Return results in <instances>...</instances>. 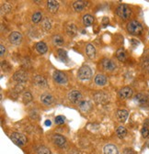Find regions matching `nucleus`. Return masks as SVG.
Returning <instances> with one entry per match:
<instances>
[{
  "label": "nucleus",
  "mask_w": 149,
  "mask_h": 154,
  "mask_svg": "<svg viewBox=\"0 0 149 154\" xmlns=\"http://www.w3.org/2000/svg\"><path fill=\"white\" fill-rule=\"evenodd\" d=\"M127 31L132 35H140L143 31V26L140 22L132 20L127 24Z\"/></svg>",
  "instance_id": "f257e3e1"
},
{
  "label": "nucleus",
  "mask_w": 149,
  "mask_h": 154,
  "mask_svg": "<svg viewBox=\"0 0 149 154\" xmlns=\"http://www.w3.org/2000/svg\"><path fill=\"white\" fill-rule=\"evenodd\" d=\"M117 14L121 18L128 19V18H130V17H131V15H132V10L127 5L121 4L117 8Z\"/></svg>",
  "instance_id": "f03ea898"
},
{
  "label": "nucleus",
  "mask_w": 149,
  "mask_h": 154,
  "mask_svg": "<svg viewBox=\"0 0 149 154\" xmlns=\"http://www.w3.org/2000/svg\"><path fill=\"white\" fill-rule=\"evenodd\" d=\"M91 75H92L91 69L87 65L82 66L81 68L78 70V73H77L78 78L81 80H88V79H90Z\"/></svg>",
  "instance_id": "7ed1b4c3"
},
{
  "label": "nucleus",
  "mask_w": 149,
  "mask_h": 154,
  "mask_svg": "<svg viewBox=\"0 0 149 154\" xmlns=\"http://www.w3.org/2000/svg\"><path fill=\"white\" fill-rule=\"evenodd\" d=\"M10 139H12V141L15 144H17V145H18V146H24L27 142V139L24 135L20 134V133H18V132L12 133L11 136H10Z\"/></svg>",
  "instance_id": "20e7f679"
},
{
  "label": "nucleus",
  "mask_w": 149,
  "mask_h": 154,
  "mask_svg": "<svg viewBox=\"0 0 149 154\" xmlns=\"http://www.w3.org/2000/svg\"><path fill=\"white\" fill-rule=\"evenodd\" d=\"M53 141L55 145H57L60 148H66L67 145V141L66 139V138L63 137L62 135L59 134H54L53 136Z\"/></svg>",
  "instance_id": "39448f33"
},
{
  "label": "nucleus",
  "mask_w": 149,
  "mask_h": 154,
  "mask_svg": "<svg viewBox=\"0 0 149 154\" xmlns=\"http://www.w3.org/2000/svg\"><path fill=\"white\" fill-rule=\"evenodd\" d=\"M68 99L73 104H79L82 101V94L77 90H72L68 94Z\"/></svg>",
  "instance_id": "423d86ee"
},
{
  "label": "nucleus",
  "mask_w": 149,
  "mask_h": 154,
  "mask_svg": "<svg viewBox=\"0 0 149 154\" xmlns=\"http://www.w3.org/2000/svg\"><path fill=\"white\" fill-rule=\"evenodd\" d=\"M53 80L56 82L57 84H66L67 83V77H66V75L64 74V73H62V72H59V71L53 72Z\"/></svg>",
  "instance_id": "0eeeda50"
},
{
  "label": "nucleus",
  "mask_w": 149,
  "mask_h": 154,
  "mask_svg": "<svg viewBox=\"0 0 149 154\" xmlns=\"http://www.w3.org/2000/svg\"><path fill=\"white\" fill-rule=\"evenodd\" d=\"M134 101H135L139 105H141L142 108L148 107V105H149L148 97H147L146 95H145L144 94H137L134 96Z\"/></svg>",
  "instance_id": "6e6552de"
},
{
  "label": "nucleus",
  "mask_w": 149,
  "mask_h": 154,
  "mask_svg": "<svg viewBox=\"0 0 149 154\" xmlns=\"http://www.w3.org/2000/svg\"><path fill=\"white\" fill-rule=\"evenodd\" d=\"M8 40L14 45H20L22 41V35L20 32L14 31V32L10 33V35L8 37Z\"/></svg>",
  "instance_id": "1a4fd4ad"
},
{
  "label": "nucleus",
  "mask_w": 149,
  "mask_h": 154,
  "mask_svg": "<svg viewBox=\"0 0 149 154\" xmlns=\"http://www.w3.org/2000/svg\"><path fill=\"white\" fill-rule=\"evenodd\" d=\"M134 94V91L131 87H128V86H126V87H123L120 90L119 92V96L122 99H128L130 97H132V95Z\"/></svg>",
  "instance_id": "9d476101"
},
{
  "label": "nucleus",
  "mask_w": 149,
  "mask_h": 154,
  "mask_svg": "<svg viewBox=\"0 0 149 154\" xmlns=\"http://www.w3.org/2000/svg\"><path fill=\"white\" fill-rule=\"evenodd\" d=\"M102 66H103L104 70L109 72H112L116 69L115 62L112 60H110V59H104L102 61Z\"/></svg>",
  "instance_id": "9b49d317"
},
{
  "label": "nucleus",
  "mask_w": 149,
  "mask_h": 154,
  "mask_svg": "<svg viewBox=\"0 0 149 154\" xmlns=\"http://www.w3.org/2000/svg\"><path fill=\"white\" fill-rule=\"evenodd\" d=\"M13 79L18 83H25L28 80V74L23 71H18L14 73Z\"/></svg>",
  "instance_id": "f8f14e48"
},
{
  "label": "nucleus",
  "mask_w": 149,
  "mask_h": 154,
  "mask_svg": "<svg viewBox=\"0 0 149 154\" xmlns=\"http://www.w3.org/2000/svg\"><path fill=\"white\" fill-rule=\"evenodd\" d=\"M95 101L99 104H105L108 101V95L103 92H99L94 95Z\"/></svg>",
  "instance_id": "ddd939ff"
},
{
  "label": "nucleus",
  "mask_w": 149,
  "mask_h": 154,
  "mask_svg": "<svg viewBox=\"0 0 149 154\" xmlns=\"http://www.w3.org/2000/svg\"><path fill=\"white\" fill-rule=\"evenodd\" d=\"M34 84L37 85V86H39V87H47V82H46L45 78L41 75H37L34 77Z\"/></svg>",
  "instance_id": "4468645a"
},
{
  "label": "nucleus",
  "mask_w": 149,
  "mask_h": 154,
  "mask_svg": "<svg viewBox=\"0 0 149 154\" xmlns=\"http://www.w3.org/2000/svg\"><path fill=\"white\" fill-rule=\"evenodd\" d=\"M53 96L51 94H48V93H45L43 94H42L41 96V101L44 104V105H51L53 103Z\"/></svg>",
  "instance_id": "2eb2a0df"
},
{
  "label": "nucleus",
  "mask_w": 149,
  "mask_h": 154,
  "mask_svg": "<svg viewBox=\"0 0 149 154\" xmlns=\"http://www.w3.org/2000/svg\"><path fill=\"white\" fill-rule=\"evenodd\" d=\"M128 111L125 110V109H120L117 111V118L120 122H125L127 118H128Z\"/></svg>",
  "instance_id": "dca6fc26"
},
{
  "label": "nucleus",
  "mask_w": 149,
  "mask_h": 154,
  "mask_svg": "<svg viewBox=\"0 0 149 154\" xmlns=\"http://www.w3.org/2000/svg\"><path fill=\"white\" fill-rule=\"evenodd\" d=\"M104 154H118V149L115 145L112 144H108L103 149Z\"/></svg>",
  "instance_id": "f3484780"
},
{
  "label": "nucleus",
  "mask_w": 149,
  "mask_h": 154,
  "mask_svg": "<svg viewBox=\"0 0 149 154\" xmlns=\"http://www.w3.org/2000/svg\"><path fill=\"white\" fill-rule=\"evenodd\" d=\"M58 7H59V4L57 1H53V0H51V1L47 2V8L48 10L51 13H55L58 10Z\"/></svg>",
  "instance_id": "a211bd4d"
},
{
  "label": "nucleus",
  "mask_w": 149,
  "mask_h": 154,
  "mask_svg": "<svg viewBox=\"0 0 149 154\" xmlns=\"http://www.w3.org/2000/svg\"><path fill=\"white\" fill-rule=\"evenodd\" d=\"M86 52L89 59H93L96 55V49L92 44H88L86 47Z\"/></svg>",
  "instance_id": "6ab92c4d"
},
{
  "label": "nucleus",
  "mask_w": 149,
  "mask_h": 154,
  "mask_svg": "<svg viewBox=\"0 0 149 154\" xmlns=\"http://www.w3.org/2000/svg\"><path fill=\"white\" fill-rule=\"evenodd\" d=\"M87 2L85 1H82V0H79V1H76L74 3L73 7L74 8V10L76 11H82L84 8L87 7Z\"/></svg>",
  "instance_id": "aec40b11"
},
{
  "label": "nucleus",
  "mask_w": 149,
  "mask_h": 154,
  "mask_svg": "<svg viewBox=\"0 0 149 154\" xmlns=\"http://www.w3.org/2000/svg\"><path fill=\"white\" fill-rule=\"evenodd\" d=\"M35 48H36L37 52H38L39 53H41V54H44L46 52H47V45L42 41H40V42L37 43Z\"/></svg>",
  "instance_id": "412c9836"
},
{
  "label": "nucleus",
  "mask_w": 149,
  "mask_h": 154,
  "mask_svg": "<svg viewBox=\"0 0 149 154\" xmlns=\"http://www.w3.org/2000/svg\"><path fill=\"white\" fill-rule=\"evenodd\" d=\"M95 83H96L98 85H100V86L105 85L106 83H107L106 76L103 75V74H98V75L95 77Z\"/></svg>",
  "instance_id": "4be33fe9"
},
{
  "label": "nucleus",
  "mask_w": 149,
  "mask_h": 154,
  "mask_svg": "<svg viewBox=\"0 0 149 154\" xmlns=\"http://www.w3.org/2000/svg\"><path fill=\"white\" fill-rule=\"evenodd\" d=\"M77 28L76 27L74 24H69L67 27H66V33L71 36V37H74L77 35Z\"/></svg>",
  "instance_id": "5701e85b"
},
{
  "label": "nucleus",
  "mask_w": 149,
  "mask_h": 154,
  "mask_svg": "<svg viewBox=\"0 0 149 154\" xmlns=\"http://www.w3.org/2000/svg\"><path fill=\"white\" fill-rule=\"evenodd\" d=\"M94 22V17H93L91 15H85L83 17V23L86 27H89L93 24Z\"/></svg>",
  "instance_id": "b1692460"
},
{
  "label": "nucleus",
  "mask_w": 149,
  "mask_h": 154,
  "mask_svg": "<svg viewBox=\"0 0 149 154\" xmlns=\"http://www.w3.org/2000/svg\"><path fill=\"white\" fill-rule=\"evenodd\" d=\"M79 108L84 112H88L91 109V105L88 101H81L79 103Z\"/></svg>",
  "instance_id": "393cba45"
},
{
  "label": "nucleus",
  "mask_w": 149,
  "mask_h": 154,
  "mask_svg": "<svg viewBox=\"0 0 149 154\" xmlns=\"http://www.w3.org/2000/svg\"><path fill=\"white\" fill-rule=\"evenodd\" d=\"M116 56L118 58V60L121 62H124L126 60V57H127L126 52L123 49H119L116 52Z\"/></svg>",
  "instance_id": "a878e982"
},
{
  "label": "nucleus",
  "mask_w": 149,
  "mask_h": 154,
  "mask_svg": "<svg viewBox=\"0 0 149 154\" xmlns=\"http://www.w3.org/2000/svg\"><path fill=\"white\" fill-rule=\"evenodd\" d=\"M57 53H58V58H59V59H60L62 62H66L68 61L67 52H66V51H64V50H62V49H59L58 52H57Z\"/></svg>",
  "instance_id": "bb28decb"
},
{
  "label": "nucleus",
  "mask_w": 149,
  "mask_h": 154,
  "mask_svg": "<svg viewBox=\"0 0 149 154\" xmlns=\"http://www.w3.org/2000/svg\"><path fill=\"white\" fill-rule=\"evenodd\" d=\"M116 134H117V136L121 139H123L126 136V134H127V130L123 126H120L117 130H116Z\"/></svg>",
  "instance_id": "cd10ccee"
},
{
  "label": "nucleus",
  "mask_w": 149,
  "mask_h": 154,
  "mask_svg": "<svg viewBox=\"0 0 149 154\" xmlns=\"http://www.w3.org/2000/svg\"><path fill=\"white\" fill-rule=\"evenodd\" d=\"M22 99H23V103L25 105L29 104L30 102L32 101V95L30 92H25L23 94V96H22Z\"/></svg>",
  "instance_id": "c85d7f7f"
},
{
  "label": "nucleus",
  "mask_w": 149,
  "mask_h": 154,
  "mask_svg": "<svg viewBox=\"0 0 149 154\" xmlns=\"http://www.w3.org/2000/svg\"><path fill=\"white\" fill-rule=\"evenodd\" d=\"M42 15L41 12H36L32 15L31 20L33 23H39L42 20Z\"/></svg>",
  "instance_id": "c756f323"
},
{
  "label": "nucleus",
  "mask_w": 149,
  "mask_h": 154,
  "mask_svg": "<svg viewBox=\"0 0 149 154\" xmlns=\"http://www.w3.org/2000/svg\"><path fill=\"white\" fill-rule=\"evenodd\" d=\"M42 28H44L45 31H49L50 28H52V23L51 21L49 20V18H44L42 20Z\"/></svg>",
  "instance_id": "7c9ffc66"
},
{
  "label": "nucleus",
  "mask_w": 149,
  "mask_h": 154,
  "mask_svg": "<svg viewBox=\"0 0 149 154\" xmlns=\"http://www.w3.org/2000/svg\"><path fill=\"white\" fill-rule=\"evenodd\" d=\"M53 43L55 45H63V43H64V38L61 36L56 35V36H53Z\"/></svg>",
  "instance_id": "2f4dec72"
},
{
  "label": "nucleus",
  "mask_w": 149,
  "mask_h": 154,
  "mask_svg": "<svg viewBox=\"0 0 149 154\" xmlns=\"http://www.w3.org/2000/svg\"><path fill=\"white\" fill-rule=\"evenodd\" d=\"M37 153H38V154H51V151H50V150L47 147L41 146L38 149V150H37Z\"/></svg>",
  "instance_id": "473e14b6"
},
{
  "label": "nucleus",
  "mask_w": 149,
  "mask_h": 154,
  "mask_svg": "<svg viewBox=\"0 0 149 154\" xmlns=\"http://www.w3.org/2000/svg\"><path fill=\"white\" fill-rule=\"evenodd\" d=\"M142 66H143V69L149 73V58H146L142 62Z\"/></svg>",
  "instance_id": "72a5a7b5"
},
{
  "label": "nucleus",
  "mask_w": 149,
  "mask_h": 154,
  "mask_svg": "<svg viewBox=\"0 0 149 154\" xmlns=\"http://www.w3.org/2000/svg\"><path fill=\"white\" fill-rule=\"evenodd\" d=\"M1 68H2L3 71H5V72H8L9 70H10V65H9V63H8L7 62L3 61V62H1Z\"/></svg>",
  "instance_id": "f704fd0d"
},
{
  "label": "nucleus",
  "mask_w": 149,
  "mask_h": 154,
  "mask_svg": "<svg viewBox=\"0 0 149 154\" xmlns=\"http://www.w3.org/2000/svg\"><path fill=\"white\" fill-rule=\"evenodd\" d=\"M64 120H66V118H64V117H63V116H58V117L55 118L54 119V122L56 125H62L64 123Z\"/></svg>",
  "instance_id": "c9c22d12"
},
{
  "label": "nucleus",
  "mask_w": 149,
  "mask_h": 154,
  "mask_svg": "<svg viewBox=\"0 0 149 154\" xmlns=\"http://www.w3.org/2000/svg\"><path fill=\"white\" fill-rule=\"evenodd\" d=\"M10 9H11V6L9 5V4H7V3H6L5 5H3L2 6V7H1V10H2V13H7V12H9L10 11Z\"/></svg>",
  "instance_id": "e433bc0d"
},
{
  "label": "nucleus",
  "mask_w": 149,
  "mask_h": 154,
  "mask_svg": "<svg viewBox=\"0 0 149 154\" xmlns=\"http://www.w3.org/2000/svg\"><path fill=\"white\" fill-rule=\"evenodd\" d=\"M141 133H142L143 138H144V139H146V138L149 136V129H148V128H147V127H144V128L142 129Z\"/></svg>",
  "instance_id": "4c0bfd02"
},
{
  "label": "nucleus",
  "mask_w": 149,
  "mask_h": 154,
  "mask_svg": "<svg viewBox=\"0 0 149 154\" xmlns=\"http://www.w3.org/2000/svg\"><path fill=\"white\" fill-rule=\"evenodd\" d=\"M5 52H6L5 46L1 44V45H0V54H1V56H4L5 55Z\"/></svg>",
  "instance_id": "58836bf2"
},
{
  "label": "nucleus",
  "mask_w": 149,
  "mask_h": 154,
  "mask_svg": "<svg viewBox=\"0 0 149 154\" xmlns=\"http://www.w3.org/2000/svg\"><path fill=\"white\" fill-rule=\"evenodd\" d=\"M124 154H136L133 150H130V149H126L124 150Z\"/></svg>",
  "instance_id": "ea45409f"
},
{
  "label": "nucleus",
  "mask_w": 149,
  "mask_h": 154,
  "mask_svg": "<svg viewBox=\"0 0 149 154\" xmlns=\"http://www.w3.org/2000/svg\"><path fill=\"white\" fill-rule=\"evenodd\" d=\"M109 24V19L107 17H104L103 19V27H106Z\"/></svg>",
  "instance_id": "a19ab883"
},
{
  "label": "nucleus",
  "mask_w": 149,
  "mask_h": 154,
  "mask_svg": "<svg viewBox=\"0 0 149 154\" xmlns=\"http://www.w3.org/2000/svg\"><path fill=\"white\" fill-rule=\"evenodd\" d=\"M44 124H45V126H47V127H48V126H51V124H52V123H51L50 120H46Z\"/></svg>",
  "instance_id": "79ce46f5"
},
{
  "label": "nucleus",
  "mask_w": 149,
  "mask_h": 154,
  "mask_svg": "<svg viewBox=\"0 0 149 154\" xmlns=\"http://www.w3.org/2000/svg\"><path fill=\"white\" fill-rule=\"evenodd\" d=\"M69 154H79V153H78L77 150H73V151H72V152H70Z\"/></svg>",
  "instance_id": "37998d69"
},
{
  "label": "nucleus",
  "mask_w": 149,
  "mask_h": 154,
  "mask_svg": "<svg viewBox=\"0 0 149 154\" xmlns=\"http://www.w3.org/2000/svg\"><path fill=\"white\" fill-rule=\"evenodd\" d=\"M148 98H149V92H148Z\"/></svg>",
  "instance_id": "c03bdc74"
},
{
  "label": "nucleus",
  "mask_w": 149,
  "mask_h": 154,
  "mask_svg": "<svg viewBox=\"0 0 149 154\" xmlns=\"http://www.w3.org/2000/svg\"><path fill=\"white\" fill-rule=\"evenodd\" d=\"M148 147H149V144H148Z\"/></svg>",
  "instance_id": "a18cd8bd"
}]
</instances>
